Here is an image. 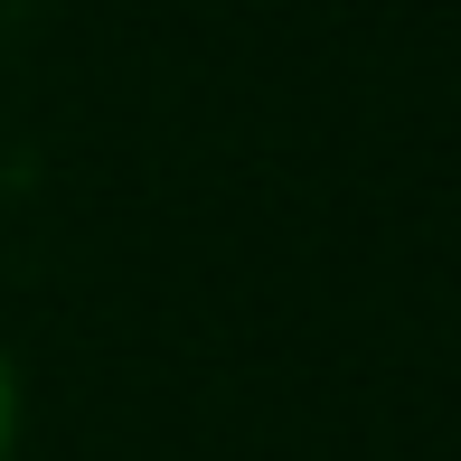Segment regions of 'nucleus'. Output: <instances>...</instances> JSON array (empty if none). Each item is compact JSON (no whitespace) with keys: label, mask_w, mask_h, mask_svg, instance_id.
<instances>
[{"label":"nucleus","mask_w":461,"mask_h":461,"mask_svg":"<svg viewBox=\"0 0 461 461\" xmlns=\"http://www.w3.org/2000/svg\"><path fill=\"white\" fill-rule=\"evenodd\" d=\"M10 443H19V376L0 358V461H10Z\"/></svg>","instance_id":"nucleus-1"}]
</instances>
